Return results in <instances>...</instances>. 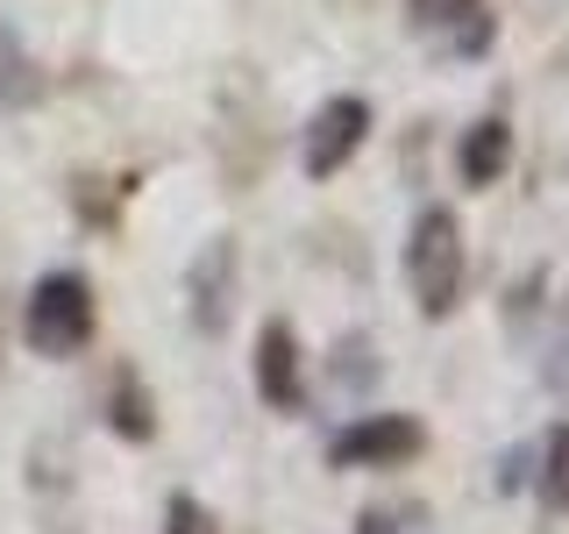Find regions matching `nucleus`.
Returning a JSON list of instances; mask_svg holds the SVG:
<instances>
[{"instance_id": "f257e3e1", "label": "nucleus", "mask_w": 569, "mask_h": 534, "mask_svg": "<svg viewBox=\"0 0 569 534\" xmlns=\"http://www.w3.org/2000/svg\"><path fill=\"white\" fill-rule=\"evenodd\" d=\"M100 335V299H93V278L58 264V271H43L29 285L22 299V343L29 356H50V364H64V356H86Z\"/></svg>"}, {"instance_id": "f03ea898", "label": "nucleus", "mask_w": 569, "mask_h": 534, "mask_svg": "<svg viewBox=\"0 0 569 534\" xmlns=\"http://www.w3.org/2000/svg\"><path fill=\"white\" fill-rule=\"evenodd\" d=\"M462 278H470V243H462L456 207H420L406 228V285L427 320H449L462 307Z\"/></svg>"}, {"instance_id": "7ed1b4c3", "label": "nucleus", "mask_w": 569, "mask_h": 534, "mask_svg": "<svg viewBox=\"0 0 569 534\" xmlns=\"http://www.w3.org/2000/svg\"><path fill=\"white\" fill-rule=\"evenodd\" d=\"M370 100L363 93H328L299 129V171L307 178H342L356 165V150L370 142Z\"/></svg>"}, {"instance_id": "20e7f679", "label": "nucleus", "mask_w": 569, "mask_h": 534, "mask_svg": "<svg viewBox=\"0 0 569 534\" xmlns=\"http://www.w3.org/2000/svg\"><path fill=\"white\" fill-rule=\"evenodd\" d=\"M427 456V421L420 414H356L342 435L328 442L335 471H406Z\"/></svg>"}, {"instance_id": "39448f33", "label": "nucleus", "mask_w": 569, "mask_h": 534, "mask_svg": "<svg viewBox=\"0 0 569 534\" xmlns=\"http://www.w3.org/2000/svg\"><path fill=\"white\" fill-rule=\"evenodd\" d=\"M236 285H242V243L236 236H207L186 264V320L192 335H228L236 320Z\"/></svg>"}, {"instance_id": "423d86ee", "label": "nucleus", "mask_w": 569, "mask_h": 534, "mask_svg": "<svg viewBox=\"0 0 569 534\" xmlns=\"http://www.w3.org/2000/svg\"><path fill=\"white\" fill-rule=\"evenodd\" d=\"M249 370H257V399L271 414L299 421L307 414V356H299V328L284 314H271L257 328V349H249Z\"/></svg>"}, {"instance_id": "0eeeda50", "label": "nucleus", "mask_w": 569, "mask_h": 534, "mask_svg": "<svg viewBox=\"0 0 569 534\" xmlns=\"http://www.w3.org/2000/svg\"><path fill=\"white\" fill-rule=\"evenodd\" d=\"M100 421H107V435L114 442H157V392H150V378H142V370L129 364V356H121L114 370H107V385H100Z\"/></svg>"}, {"instance_id": "6e6552de", "label": "nucleus", "mask_w": 569, "mask_h": 534, "mask_svg": "<svg viewBox=\"0 0 569 534\" xmlns=\"http://www.w3.org/2000/svg\"><path fill=\"white\" fill-rule=\"evenodd\" d=\"M512 165V121L506 115H485V121H470V129L456 136V171H462V186H498Z\"/></svg>"}, {"instance_id": "1a4fd4ad", "label": "nucleus", "mask_w": 569, "mask_h": 534, "mask_svg": "<svg viewBox=\"0 0 569 534\" xmlns=\"http://www.w3.org/2000/svg\"><path fill=\"white\" fill-rule=\"evenodd\" d=\"M50 100V65L22 43V29L0 22V107H43Z\"/></svg>"}, {"instance_id": "9d476101", "label": "nucleus", "mask_w": 569, "mask_h": 534, "mask_svg": "<svg viewBox=\"0 0 569 534\" xmlns=\"http://www.w3.org/2000/svg\"><path fill=\"white\" fill-rule=\"evenodd\" d=\"M64 200H71V214H79V221L93 228V236H114V228H121V207H129V178H107V171H71Z\"/></svg>"}, {"instance_id": "9b49d317", "label": "nucleus", "mask_w": 569, "mask_h": 534, "mask_svg": "<svg viewBox=\"0 0 569 534\" xmlns=\"http://www.w3.org/2000/svg\"><path fill=\"white\" fill-rule=\"evenodd\" d=\"M533 492H541V506L548 513H569V414L541 435V449H533V477H527Z\"/></svg>"}, {"instance_id": "f8f14e48", "label": "nucleus", "mask_w": 569, "mask_h": 534, "mask_svg": "<svg viewBox=\"0 0 569 534\" xmlns=\"http://www.w3.org/2000/svg\"><path fill=\"white\" fill-rule=\"evenodd\" d=\"M449 36H441V58H485L491 50V14L485 8H470V14H456V22H441Z\"/></svg>"}, {"instance_id": "ddd939ff", "label": "nucleus", "mask_w": 569, "mask_h": 534, "mask_svg": "<svg viewBox=\"0 0 569 534\" xmlns=\"http://www.w3.org/2000/svg\"><path fill=\"white\" fill-rule=\"evenodd\" d=\"M164 534H221V513L192 492H171L164 498Z\"/></svg>"}, {"instance_id": "4468645a", "label": "nucleus", "mask_w": 569, "mask_h": 534, "mask_svg": "<svg viewBox=\"0 0 569 534\" xmlns=\"http://www.w3.org/2000/svg\"><path fill=\"white\" fill-rule=\"evenodd\" d=\"M370 356V335H342L335 343V385H370L378 378V364H363Z\"/></svg>"}, {"instance_id": "2eb2a0df", "label": "nucleus", "mask_w": 569, "mask_h": 534, "mask_svg": "<svg viewBox=\"0 0 569 534\" xmlns=\"http://www.w3.org/2000/svg\"><path fill=\"white\" fill-rule=\"evenodd\" d=\"M548 392H556L562 414H569V299L556 314V335H548Z\"/></svg>"}, {"instance_id": "dca6fc26", "label": "nucleus", "mask_w": 569, "mask_h": 534, "mask_svg": "<svg viewBox=\"0 0 569 534\" xmlns=\"http://www.w3.org/2000/svg\"><path fill=\"white\" fill-rule=\"evenodd\" d=\"M470 8H485V0H406V22L441 29V22H456V14H470Z\"/></svg>"}, {"instance_id": "f3484780", "label": "nucleus", "mask_w": 569, "mask_h": 534, "mask_svg": "<svg viewBox=\"0 0 569 534\" xmlns=\"http://www.w3.org/2000/svg\"><path fill=\"white\" fill-rule=\"evenodd\" d=\"M413 513L420 506H363V513H356V534H406Z\"/></svg>"}, {"instance_id": "a211bd4d", "label": "nucleus", "mask_w": 569, "mask_h": 534, "mask_svg": "<svg viewBox=\"0 0 569 534\" xmlns=\"http://www.w3.org/2000/svg\"><path fill=\"white\" fill-rule=\"evenodd\" d=\"M527 477H533V449H512L506 463H498V492H520Z\"/></svg>"}]
</instances>
